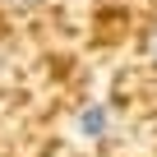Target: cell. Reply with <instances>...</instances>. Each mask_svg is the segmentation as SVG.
I'll use <instances>...</instances> for the list:
<instances>
[{"label":"cell","mask_w":157,"mask_h":157,"mask_svg":"<svg viewBox=\"0 0 157 157\" xmlns=\"http://www.w3.org/2000/svg\"><path fill=\"white\" fill-rule=\"evenodd\" d=\"M106 129V106H88L83 111V134H102Z\"/></svg>","instance_id":"1"},{"label":"cell","mask_w":157,"mask_h":157,"mask_svg":"<svg viewBox=\"0 0 157 157\" xmlns=\"http://www.w3.org/2000/svg\"><path fill=\"white\" fill-rule=\"evenodd\" d=\"M148 51H152V60H157V33H152V42H148Z\"/></svg>","instance_id":"2"}]
</instances>
